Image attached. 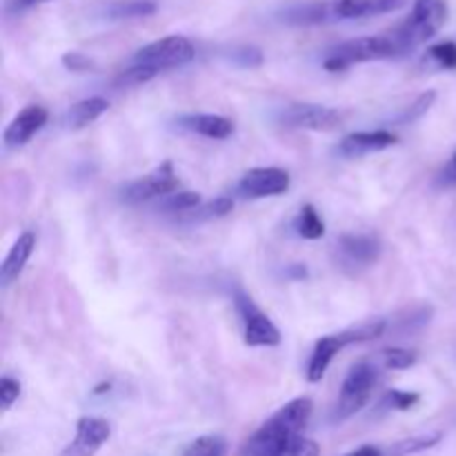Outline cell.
Returning <instances> with one entry per match:
<instances>
[{"instance_id":"d590c367","label":"cell","mask_w":456,"mask_h":456,"mask_svg":"<svg viewBox=\"0 0 456 456\" xmlns=\"http://www.w3.org/2000/svg\"><path fill=\"white\" fill-rule=\"evenodd\" d=\"M40 3H47V0H13L16 9H27V7H34V4Z\"/></svg>"},{"instance_id":"9c48e42d","label":"cell","mask_w":456,"mask_h":456,"mask_svg":"<svg viewBox=\"0 0 456 456\" xmlns=\"http://www.w3.org/2000/svg\"><path fill=\"white\" fill-rule=\"evenodd\" d=\"M178 190V176L174 172L172 163H163L147 176L129 183L123 190V200L129 205L147 203L159 196H169Z\"/></svg>"},{"instance_id":"9a60e30c","label":"cell","mask_w":456,"mask_h":456,"mask_svg":"<svg viewBox=\"0 0 456 456\" xmlns=\"http://www.w3.org/2000/svg\"><path fill=\"white\" fill-rule=\"evenodd\" d=\"M34 248H36L34 232H25V234L18 236L16 243L12 245L9 254L4 256L3 265H0V283H3L4 288H7V285H12L13 281L20 276L22 267L27 265L29 256L34 254Z\"/></svg>"},{"instance_id":"7a4b0ae2","label":"cell","mask_w":456,"mask_h":456,"mask_svg":"<svg viewBox=\"0 0 456 456\" xmlns=\"http://www.w3.org/2000/svg\"><path fill=\"white\" fill-rule=\"evenodd\" d=\"M383 332H386V321L372 319L356 325V328L343 330V332H337V334H328V337H321L319 341H316L314 350H312L310 363H307V381L312 383L321 381L325 370H328L330 363L334 361V356H337L341 350H346L347 346L374 341V338L383 337Z\"/></svg>"},{"instance_id":"4316f807","label":"cell","mask_w":456,"mask_h":456,"mask_svg":"<svg viewBox=\"0 0 456 456\" xmlns=\"http://www.w3.org/2000/svg\"><path fill=\"white\" fill-rule=\"evenodd\" d=\"M421 401V396L414 395V392H401V390H392L387 392V396L383 399V408H392V410H410Z\"/></svg>"},{"instance_id":"277c9868","label":"cell","mask_w":456,"mask_h":456,"mask_svg":"<svg viewBox=\"0 0 456 456\" xmlns=\"http://www.w3.org/2000/svg\"><path fill=\"white\" fill-rule=\"evenodd\" d=\"M401 56V47L396 40L387 36H363V38L346 40L338 47L332 49L328 58L323 61V67L328 71H343L356 62L381 61V58Z\"/></svg>"},{"instance_id":"d6986e66","label":"cell","mask_w":456,"mask_h":456,"mask_svg":"<svg viewBox=\"0 0 456 456\" xmlns=\"http://www.w3.org/2000/svg\"><path fill=\"white\" fill-rule=\"evenodd\" d=\"M332 18H337V13H334V3L294 7L283 13V20L292 22V25H319V22H328L332 20Z\"/></svg>"},{"instance_id":"30bf717a","label":"cell","mask_w":456,"mask_h":456,"mask_svg":"<svg viewBox=\"0 0 456 456\" xmlns=\"http://www.w3.org/2000/svg\"><path fill=\"white\" fill-rule=\"evenodd\" d=\"M338 263L341 267L363 270L374 265L381 256V240L372 234H343L337 240Z\"/></svg>"},{"instance_id":"7402d4cb","label":"cell","mask_w":456,"mask_h":456,"mask_svg":"<svg viewBox=\"0 0 456 456\" xmlns=\"http://www.w3.org/2000/svg\"><path fill=\"white\" fill-rule=\"evenodd\" d=\"M337 18H365L372 16V0H334Z\"/></svg>"},{"instance_id":"1f68e13d","label":"cell","mask_w":456,"mask_h":456,"mask_svg":"<svg viewBox=\"0 0 456 456\" xmlns=\"http://www.w3.org/2000/svg\"><path fill=\"white\" fill-rule=\"evenodd\" d=\"M62 65H65L69 71H92L94 69L92 58H87L85 53H80V52H67L65 56H62Z\"/></svg>"},{"instance_id":"7c38bea8","label":"cell","mask_w":456,"mask_h":456,"mask_svg":"<svg viewBox=\"0 0 456 456\" xmlns=\"http://www.w3.org/2000/svg\"><path fill=\"white\" fill-rule=\"evenodd\" d=\"M111 426L101 417H80L76 423V436L62 456H94L110 441Z\"/></svg>"},{"instance_id":"ba28073f","label":"cell","mask_w":456,"mask_h":456,"mask_svg":"<svg viewBox=\"0 0 456 456\" xmlns=\"http://www.w3.org/2000/svg\"><path fill=\"white\" fill-rule=\"evenodd\" d=\"M279 123L289 129H310V132H332L343 125V111L316 102H292L283 107Z\"/></svg>"},{"instance_id":"4fadbf2b","label":"cell","mask_w":456,"mask_h":456,"mask_svg":"<svg viewBox=\"0 0 456 456\" xmlns=\"http://www.w3.org/2000/svg\"><path fill=\"white\" fill-rule=\"evenodd\" d=\"M49 118V111L43 105H27L16 118L9 123V127L4 129V145L9 150H18V147L27 145V142L34 138V134H38L45 127Z\"/></svg>"},{"instance_id":"4dcf8cb0","label":"cell","mask_w":456,"mask_h":456,"mask_svg":"<svg viewBox=\"0 0 456 456\" xmlns=\"http://www.w3.org/2000/svg\"><path fill=\"white\" fill-rule=\"evenodd\" d=\"M234 62H239L240 67H258L263 62V53L256 47H239L232 52Z\"/></svg>"},{"instance_id":"5b68a950","label":"cell","mask_w":456,"mask_h":456,"mask_svg":"<svg viewBox=\"0 0 456 456\" xmlns=\"http://www.w3.org/2000/svg\"><path fill=\"white\" fill-rule=\"evenodd\" d=\"M379 381V368L370 361H359L356 365H352V370L347 372L346 381L341 386V395H338L337 405H334L332 421H347L350 417H354L356 412L368 405L370 396H372L374 386Z\"/></svg>"},{"instance_id":"44dd1931","label":"cell","mask_w":456,"mask_h":456,"mask_svg":"<svg viewBox=\"0 0 456 456\" xmlns=\"http://www.w3.org/2000/svg\"><path fill=\"white\" fill-rule=\"evenodd\" d=\"M183 456H225V441L216 435L199 436L187 445Z\"/></svg>"},{"instance_id":"cb8c5ba5","label":"cell","mask_w":456,"mask_h":456,"mask_svg":"<svg viewBox=\"0 0 456 456\" xmlns=\"http://www.w3.org/2000/svg\"><path fill=\"white\" fill-rule=\"evenodd\" d=\"M435 101H436V92H423L421 96L417 98V101L412 102V105L408 107V110L403 111V114L399 116V118H396V123L399 125H405V123H414V120H419L421 118L423 114H426L428 110H430L432 105H435Z\"/></svg>"},{"instance_id":"603a6c76","label":"cell","mask_w":456,"mask_h":456,"mask_svg":"<svg viewBox=\"0 0 456 456\" xmlns=\"http://www.w3.org/2000/svg\"><path fill=\"white\" fill-rule=\"evenodd\" d=\"M381 361L387 370H408L417 363V352L403 347H390L381 352Z\"/></svg>"},{"instance_id":"6da1fadb","label":"cell","mask_w":456,"mask_h":456,"mask_svg":"<svg viewBox=\"0 0 456 456\" xmlns=\"http://www.w3.org/2000/svg\"><path fill=\"white\" fill-rule=\"evenodd\" d=\"M314 403L305 396L285 403L279 412L272 414L248 441L240 454L243 456H283L301 439V432L310 423Z\"/></svg>"},{"instance_id":"5bb4252c","label":"cell","mask_w":456,"mask_h":456,"mask_svg":"<svg viewBox=\"0 0 456 456\" xmlns=\"http://www.w3.org/2000/svg\"><path fill=\"white\" fill-rule=\"evenodd\" d=\"M392 145H396V136L392 132H386V129H377V132H354L347 134L338 142L337 154L346 156V159H359V156L387 150Z\"/></svg>"},{"instance_id":"83f0119b","label":"cell","mask_w":456,"mask_h":456,"mask_svg":"<svg viewBox=\"0 0 456 456\" xmlns=\"http://www.w3.org/2000/svg\"><path fill=\"white\" fill-rule=\"evenodd\" d=\"M156 74H159V71H154L151 67L132 65L129 69H125L123 74H120L118 85H141V83H147L150 78H154Z\"/></svg>"},{"instance_id":"f546056e","label":"cell","mask_w":456,"mask_h":456,"mask_svg":"<svg viewBox=\"0 0 456 456\" xmlns=\"http://www.w3.org/2000/svg\"><path fill=\"white\" fill-rule=\"evenodd\" d=\"M232 208H234V200L223 196V199H216V200H212V203L205 205V208H200L196 216L199 218H221V216H227V214L232 212Z\"/></svg>"},{"instance_id":"d6a6232c","label":"cell","mask_w":456,"mask_h":456,"mask_svg":"<svg viewBox=\"0 0 456 456\" xmlns=\"http://www.w3.org/2000/svg\"><path fill=\"white\" fill-rule=\"evenodd\" d=\"M319 454H321L319 444H314L312 439H303L301 436V439H298L283 456H319Z\"/></svg>"},{"instance_id":"3957f363","label":"cell","mask_w":456,"mask_h":456,"mask_svg":"<svg viewBox=\"0 0 456 456\" xmlns=\"http://www.w3.org/2000/svg\"><path fill=\"white\" fill-rule=\"evenodd\" d=\"M448 18V0H414L410 16L392 31V38L401 47V53L430 40L444 27Z\"/></svg>"},{"instance_id":"ac0fdd59","label":"cell","mask_w":456,"mask_h":456,"mask_svg":"<svg viewBox=\"0 0 456 456\" xmlns=\"http://www.w3.org/2000/svg\"><path fill=\"white\" fill-rule=\"evenodd\" d=\"M156 13L154 0H111L102 7V16L110 20H132Z\"/></svg>"},{"instance_id":"ffe728a7","label":"cell","mask_w":456,"mask_h":456,"mask_svg":"<svg viewBox=\"0 0 456 456\" xmlns=\"http://www.w3.org/2000/svg\"><path fill=\"white\" fill-rule=\"evenodd\" d=\"M297 232L298 236H303L307 240H316L325 234V223L321 221L314 205H303L297 218Z\"/></svg>"},{"instance_id":"d4e9b609","label":"cell","mask_w":456,"mask_h":456,"mask_svg":"<svg viewBox=\"0 0 456 456\" xmlns=\"http://www.w3.org/2000/svg\"><path fill=\"white\" fill-rule=\"evenodd\" d=\"M200 205V194L196 191H174V194L165 196L163 208L167 212H190V209L199 208Z\"/></svg>"},{"instance_id":"e0dca14e","label":"cell","mask_w":456,"mask_h":456,"mask_svg":"<svg viewBox=\"0 0 456 456\" xmlns=\"http://www.w3.org/2000/svg\"><path fill=\"white\" fill-rule=\"evenodd\" d=\"M110 102L101 96H94V98H85V101L74 102L67 111L65 120L71 129H80V127H87L89 123H94L96 118H101L102 114L107 111Z\"/></svg>"},{"instance_id":"8992f818","label":"cell","mask_w":456,"mask_h":456,"mask_svg":"<svg viewBox=\"0 0 456 456\" xmlns=\"http://www.w3.org/2000/svg\"><path fill=\"white\" fill-rule=\"evenodd\" d=\"M234 307L240 316V323H243V337L245 346L249 347H274L281 343V332L274 323H272L270 316L252 301L249 294H245L243 289H236L234 292Z\"/></svg>"},{"instance_id":"e575fe53","label":"cell","mask_w":456,"mask_h":456,"mask_svg":"<svg viewBox=\"0 0 456 456\" xmlns=\"http://www.w3.org/2000/svg\"><path fill=\"white\" fill-rule=\"evenodd\" d=\"M343 456H390V454H387V448H379V445H363V448H356Z\"/></svg>"},{"instance_id":"52a82bcc","label":"cell","mask_w":456,"mask_h":456,"mask_svg":"<svg viewBox=\"0 0 456 456\" xmlns=\"http://www.w3.org/2000/svg\"><path fill=\"white\" fill-rule=\"evenodd\" d=\"M194 53L196 49L190 38H185V36H165V38L154 40V43L138 49L136 56H134V65H145L151 67L154 71H163L187 65L194 58Z\"/></svg>"},{"instance_id":"836d02e7","label":"cell","mask_w":456,"mask_h":456,"mask_svg":"<svg viewBox=\"0 0 456 456\" xmlns=\"http://www.w3.org/2000/svg\"><path fill=\"white\" fill-rule=\"evenodd\" d=\"M408 0H372V16H379V13H390L401 9Z\"/></svg>"},{"instance_id":"2e32d148","label":"cell","mask_w":456,"mask_h":456,"mask_svg":"<svg viewBox=\"0 0 456 456\" xmlns=\"http://www.w3.org/2000/svg\"><path fill=\"white\" fill-rule=\"evenodd\" d=\"M178 125L205 138H214V141H223L234 134V123L218 114H187L178 118Z\"/></svg>"},{"instance_id":"8d00e7d4","label":"cell","mask_w":456,"mask_h":456,"mask_svg":"<svg viewBox=\"0 0 456 456\" xmlns=\"http://www.w3.org/2000/svg\"><path fill=\"white\" fill-rule=\"evenodd\" d=\"M450 174H452L454 181H456V151H454V156H452V165H450Z\"/></svg>"},{"instance_id":"f1b7e54d","label":"cell","mask_w":456,"mask_h":456,"mask_svg":"<svg viewBox=\"0 0 456 456\" xmlns=\"http://www.w3.org/2000/svg\"><path fill=\"white\" fill-rule=\"evenodd\" d=\"M20 396V383L12 377H3L0 379V405L3 410H9Z\"/></svg>"},{"instance_id":"8fae6325","label":"cell","mask_w":456,"mask_h":456,"mask_svg":"<svg viewBox=\"0 0 456 456\" xmlns=\"http://www.w3.org/2000/svg\"><path fill=\"white\" fill-rule=\"evenodd\" d=\"M289 190V174L281 167H254L240 178L239 191L245 199L281 196Z\"/></svg>"},{"instance_id":"484cf974","label":"cell","mask_w":456,"mask_h":456,"mask_svg":"<svg viewBox=\"0 0 456 456\" xmlns=\"http://www.w3.org/2000/svg\"><path fill=\"white\" fill-rule=\"evenodd\" d=\"M430 58L445 69H456V43L445 40V43L435 45V47H430Z\"/></svg>"}]
</instances>
